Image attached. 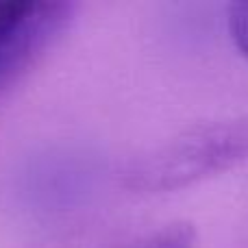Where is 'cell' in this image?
<instances>
[{
	"instance_id": "6da1fadb",
	"label": "cell",
	"mask_w": 248,
	"mask_h": 248,
	"mask_svg": "<svg viewBox=\"0 0 248 248\" xmlns=\"http://www.w3.org/2000/svg\"><path fill=\"white\" fill-rule=\"evenodd\" d=\"M248 159V120L202 122L135 157L122 172L128 189L172 192L211 179Z\"/></svg>"
},
{
	"instance_id": "3957f363",
	"label": "cell",
	"mask_w": 248,
	"mask_h": 248,
	"mask_svg": "<svg viewBox=\"0 0 248 248\" xmlns=\"http://www.w3.org/2000/svg\"><path fill=\"white\" fill-rule=\"evenodd\" d=\"M194 242H196V233L192 224L174 222L150 233L148 237H144L131 248H194Z\"/></svg>"
},
{
	"instance_id": "7a4b0ae2",
	"label": "cell",
	"mask_w": 248,
	"mask_h": 248,
	"mask_svg": "<svg viewBox=\"0 0 248 248\" xmlns=\"http://www.w3.org/2000/svg\"><path fill=\"white\" fill-rule=\"evenodd\" d=\"M72 13L61 0H0V94L42 59Z\"/></svg>"
},
{
	"instance_id": "277c9868",
	"label": "cell",
	"mask_w": 248,
	"mask_h": 248,
	"mask_svg": "<svg viewBox=\"0 0 248 248\" xmlns=\"http://www.w3.org/2000/svg\"><path fill=\"white\" fill-rule=\"evenodd\" d=\"M227 26L237 50L248 59V2H233L229 7Z\"/></svg>"
}]
</instances>
